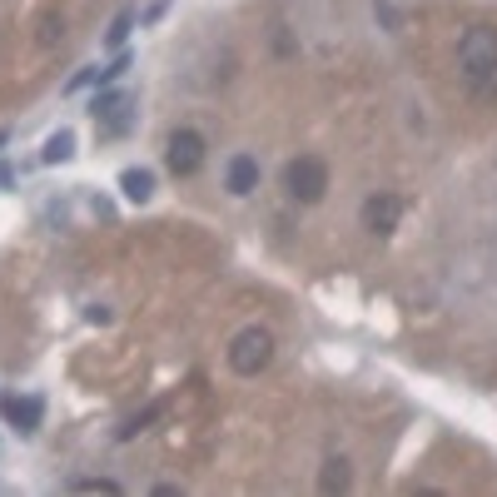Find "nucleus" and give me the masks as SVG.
Here are the masks:
<instances>
[{
    "instance_id": "1",
    "label": "nucleus",
    "mask_w": 497,
    "mask_h": 497,
    "mask_svg": "<svg viewBox=\"0 0 497 497\" xmlns=\"http://www.w3.org/2000/svg\"><path fill=\"white\" fill-rule=\"evenodd\" d=\"M458 60H463V80L477 100H487L497 90V31L487 25H473L458 45Z\"/></svg>"
},
{
    "instance_id": "2",
    "label": "nucleus",
    "mask_w": 497,
    "mask_h": 497,
    "mask_svg": "<svg viewBox=\"0 0 497 497\" xmlns=\"http://www.w3.org/2000/svg\"><path fill=\"white\" fill-rule=\"evenodd\" d=\"M283 189H289V199H299V205H318L324 189H328V164L314 160V154L289 160V170H283Z\"/></svg>"
},
{
    "instance_id": "3",
    "label": "nucleus",
    "mask_w": 497,
    "mask_h": 497,
    "mask_svg": "<svg viewBox=\"0 0 497 497\" xmlns=\"http://www.w3.org/2000/svg\"><path fill=\"white\" fill-rule=\"evenodd\" d=\"M274 358V334L269 328H244V334L229 344V368H234L239 379H254V373H264Z\"/></svg>"
},
{
    "instance_id": "4",
    "label": "nucleus",
    "mask_w": 497,
    "mask_h": 497,
    "mask_svg": "<svg viewBox=\"0 0 497 497\" xmlns=\"http://www.w3.org/2000/svg\"><path fill=\"white\" fill-rule=\"evenodd\" d=\"M164 164H170L174 174H195L199 164H205V140H199L195 130H174L170 144H164Z\"/></svg>"
},
{
    "instance_id": "5",
    "label": "nucleus",
    "mask_w": 497,
    "mask_h": 497,
    "mask_svg": "<svg viewBox=\"0 0 497 497\" xmlns=\"http://www.w3.org/2000/svg\"><path fill=\"white\" fill-rule=\"evenodd\" d=\"M398 219H403V199L398 195H373L363 205V229L368 234H393Z\"/></svg>"
},
{
    "instance_id": "6",
    "label": "nucleus",
    "mask_w": 497,
    "mask_h": 497,
    "mask_svg": "<svg viewBox=\"0 0 497 497\" xmlns=\"http://www.w3.org/2000/svg\"><path fill=\"white\" fill-rule=\"evenodd\" d=\"M40 398H0V418L11 423L15 432H35L40 428Z\"/></svg>"
},
{
    "instance_id": "7",
    "label": "nucleus",
    "mask_w": 497,
    "mask_h": 497,
    "mask_svg": "<svg viewBox=\"0 0 497 497\" xmlns=\"http://www.w3.org/2000/svg\"><path fill=\"white\" fill-rule=\"evenodd\" d=\"M229 189H234V195H254V189H259V164L248 160V154H234V160H229Z\"/></svg>"
},
{
    "instance_id": "8",
    "label": "nucleus",
    "mask_w": 497,
    "mask_h": 497,
    "mask_svg": "<svg viewBox=\"0 0 497 497\" xmlns=\"http://www.w3.org/2000/svg\"><path fill=\"white\" fill-rule=\"evenodd\" d=\"M119 189H125V199L144 205V199L154 195V174L150 170H125V174H119Z\"/></svg>"
},
{
    "instance_id": "9",
    "label": "nucleus",
    "mask_w": 497,
    "mask_h": 497,
    "mask_svg": "<svg viewBox=\"0 0 497 497\" xmlns=\"http://www.w3.org/2000/svg\"><path fill=\"white\" fill-rule=\"evenodd\" d=\"M318 487H324V493H348V463H344V458H328V463H324V483H318Z\"/></svg>"
},
{
    "instance_id": "10",
    "label": "nucleus",
    "mask_w": 497,
    "mask_h": 497,
    "mask_svg": "<svg viewBox=\"0 0 497 497\" xmlns=\"http://www.w3.org/2000/svg\"><path fill=\"white\" fill-rule=\"evenodd\" d=\"M70 154H75V135L70 130H60V135L45 140V164H60V160H70Z\"/></svg>"
},
{
    "instance_id": "11",
    "label": "nucleus",
    "mask_w": 497,
    "mask_h": 497,
    "mask_svg": "<svg viewBox=\"0 0 497 497\" xmlns=\"http://www.w3.org/2000/svg\"><path fill=\"white\" fill-rule=\"evenodd\" d=\"M160 413H164V403H150V408H144V413H135V418L125 423V428H119V443H130L135 432H144V428H150L154 418H160Z\"/></svg>"
},
{
    "instance_id": "12",
    "label": "nucleus",
    "mask_w": 497,
    "mask_h": 497,
    "mask_svg": "<svg viewBox=\"0 0 497 497\" xmlns=\"http://www.w3.org/2000/svg\"><path fill=\"white\" fill-rule=\"evenodd\" d=\"M130 25H135V15H115V25H109V35H105V40L119 50V45H125V35H130Z\"/></svg>"
},
{
    "instance_id": "13",
    "label": "nucleus",
    "mask_w": 497,
    "mask_h": 497,
    "mask_svg": "<svg viewBox=\"0 0 497 497\" xmlns=\"http://www.w3.org/2000/svg\"><path fill=\"white\" fill-rule=\"evenodd\" d=\"M75 493H119V487L109 483V477H80V483H75Z\"/></svg>"
},
{
    "instance_id": "14",
    "label": "nucleus",
    "mask_w": 497,
    "mask_h": 497,
    "mask_svg": "<svg viewBox=\"0 0 497 497\" xmlns=\"http://www.w3.org/2000/svg\"><path fill=\"white\" fill-rule=\"evenodd\" d=\"M95 80H100V70H80V75L70 80V90H85V85H95Z\"/></svg>"
}]
</instances>
